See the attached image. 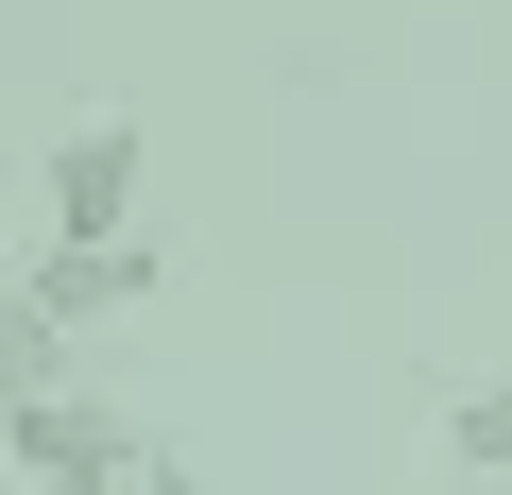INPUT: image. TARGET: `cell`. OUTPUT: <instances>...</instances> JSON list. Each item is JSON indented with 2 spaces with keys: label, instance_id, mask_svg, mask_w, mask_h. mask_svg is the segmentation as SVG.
I'll return each instance as SVG.
<instances>
[{
  "label": "cell",
  "instance_id": "cell-3",
  "mask_svg": "<svg viewBox=\"0 0 512 495\" xmlns=\"http://www.w3.org/2000/svg\"><path fill=\"white\" fill-rule=\"evenodd\" d=\"M18 274H35V308L86 342V325H120V308H154V291H171V239H35Z\"/></svg>",
  "mask_w": 512,
  "mask_h": 495
},
{
  "label": "cell",
  "instance_id": "cell-7",
  "mask_svg": "<svg viewBox=\"0 0 512 495\" xmlns=\"http://www.w3.org/2000/svg\"><path fill=\"white\" fill-rule=\"evenodd\" d=\"M0 274H18V257H0Z\"/></svg>",
  "mask_w": 512,
  "mask_h": 495
},
{
  "label": "cell",
  "instance_id": "cell-1",
  "mask_svg": "<svg viewBox=\"0 0 512 495\" xmlns=\"http://www.w3.org/2000/svg\"><path fill=\"white\" fill-rule=\"evenodd\" d=\"M0 461H18L35 495H137V478H154L137 410H120V393H86V376H69V393H35V410H0Z\"/></svg>",
  "mask_w": 512,
  "mask_h": 495
},
{
  "label": "cell",
  "instance_id": "cell-2",
  "mask_svg": "<svg viewBox=\"0 0 512 495\" xmlns=\"http://www.w3.org/2000/svg\"><path fill=\"white\" fill-rule=\"evenodd\" d=\"M137 188H154V137H137L120 103L35 154V222H52V239H137Z\"/></svg>",
  "mask_w": 512,
  "mask_h": 495
},
{
  "label": "cell",
  "instance_id": "cell-6",
  "mask_svg": "<svg viewBox=\"0 0 512 495\" xmlns=\"http://www.w3.org/2000/svg\"><path fill=\"white\" fill-rule=\"evenodd\" d=\"M137 495H222V478H205V461H171V444H154V478H137Z\"/></svg>",
  "mask_w": 512,
  "mask_h": 495
},
{
  "label": "cell",
  "instance_id": "cell-5",
  "mask_svg": "<svg viewBox=\"0 0 512 495\" xmlns=\"http://www.w3.org/2000/svg\"><path fill=\"white\" fill-rule=\"evenodd\" d=\"M444 461H461V478H495V495H512V376H478V393H461V410H444Z\"/></svg>",
  "mask_w": 512,
  "mask_h": 495
},
{
  "label": "cell",
  "instance_id": "cell-4",
  "mask_svg": "<svg viewBox=\"0 0 512 495\" xmlns=\"http://www.w3.org/2000/svg\"><path fill=\"white\" fill-rule=\"evenodd\" d=\"M35 393H69V325L35 308V274H0V410H35Z\"/></svg>",
  "mask_w": 512,
  "mask_h": 495
}]
</instances>
